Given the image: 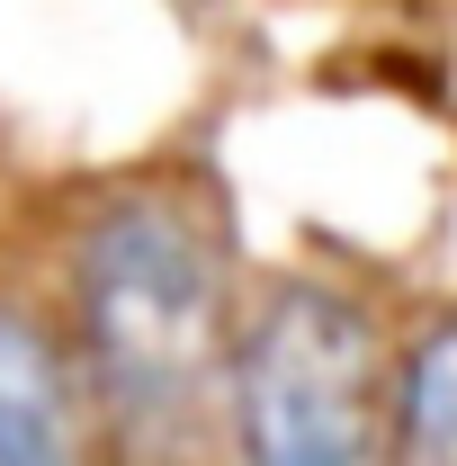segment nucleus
<instances>
[{
  "mask_svg": "<svg viewBox=\"0 0 457 466\" xmlns=\"http://www.w3.org/2000/svg\"><path fill=\"white\" fill-rule=\"evenodd\" d=\"M46 314L90 386L108 458L179 466L216 431V377L242 314V260L216 188L188 171H144L81 198Z\"/></svg>",
  "mask_w": 457,
  "mask_h": 466,
  "instance_id": "1",
  "label": "nucleus"
},
{
  "mask_svg": "<svg viewBox=\"0 0 457 466\" xmlns=\"http://www.w3.org/2000/svg\"><path fill=\"white\" fill-rule=\"evenodd\" d=\"M395 323L341 269H269L242 288L216 377L225 466H386Z\"/></svg>",
  "mask_w": 457,
  "mask_h": 466,
  "instance_id": "2",
  "label": "nucleus"
},
{
  "mask_svg": "<svg viewBox=\"0 0 457 466\" xmlns=\"http://www.w3.org/2000/svg\"><path fill=\"white\" fill-rule=\"evenodd\" d=\"M0 466H117L55 314L9 288H0Z\"/></svg>",
  "mask_w": 457,
  "mask_h": 466,
  "instance_id": "3",
  "label": "nucleus"
},
{
  "mask_svg": "<svg viewBox=\"0 0 457 466\" xmlns=\"http://www.w3.org/2000/svg\"><path fill=\"white\" fill-rule=\"evenodd\" d=\"M386 466H457V296L412 305L386 341Z\"/></svg>",
  "mask_w": 457,
  "mask_h": 466,
  "instance_id": "4",
  "label": "nucleus"
}]
</instances>
